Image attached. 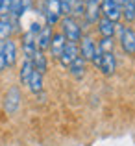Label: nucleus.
Wrapping results in <instances>:
<instances>
[{"label": "nucleus", "instance_id": "22", "mask_svg": "<svg viewBox=\"0 0 135 146\" xmlns=\"http://www.w3.org/2000/svg\"><path fill=\"white\" fill-rule=\"evenodd\" d=\"M113 46H115L113 37H102V41H100V44H98V50L102 54H106V52H113Z\"/></svg>", "mask_w": 135, "mask_h": 146}, {"label": "nucleus", "instance_id": "26", "mask_svg": "<svg viewBox=\"0 0 135 146\" xmlns=\"http://www.w3.org/2000/svg\"><path fill=\"white\" fill-rule=\"evenodd\" d=\"M115 4H118V6H122V4H124V0H113Z\"/></svg>", "mask_w": 135, "mask_h": 146}, {"label": "nucleus", "instance_id": "6", "mask_svg": "<svg viewBox=\"0 0 135 146\" xmlns=\"http://www.w3.org/2000/svg\"><path fill=\"white\" fill-rule=\"evenodd\" d=\"M78 56H80L78 44H76V43H67L65 48H63V52H61V56H59V61H61L63 67H68V65H70Z\"/></svg>", "mask_w": 135, "mask_h": 146}, {"label": "nucleus", "instance_id": "21", "mask_svg": "<svg viewBox=\"0 0 135 146\" xmlns=\"http://www.w3.org/2000/svg\"><path fill=\"white\" fill-rule=\"evenodd\" d=\"M85 13V2L83 0H72V9H70V17H83Z\"/></svg>", "mask_w": 135, "mask_h": 146}, {"label": "nucleus", "instance_id": "5", "mask_svg": "<svg viewBox=\"0 0 135 146\" xmlns=\"http://www.w3.org/2000/svg\"><path fill=\"white\" fill-rule=\"evenodd\" d=\"M61 17L59 0H45V19L46 26H54Z\"/></svg>", "mask_w": 135, "mask_h": 146}, {"label": "nucleus", "instance_id": "1", "mask_svg": "<svg viewBox=\"0 0 135 146\" xmlns=\"http://www.w3.org/2000/svg\"><path fill=\"white\" fill-rule=\"evenodd\" d=\"M61 28H63V37L67 43H78L82 39V28L74 17H65L61 21Z\"/></svg>", "mask_w": 135, "mask_h": 146}, {"label": "nucleus", "instance_id": "12", "mask_svg": "<svg viewBox=\"0 0 135 146\" xmlns=\"http://www.w3.org/2000/svg\"><path fill=\"white\" fill-rule=\"evenodd\" d=\"M100 4H94V2H89L85 4V13H83V19H85L87 24H96L100 21Z\"/></svg>", "mask_w": 135, "mask_h": 146}, {"label": "nucleus", "instance_id": "17", "mask_svg": "<svg viewBox=\"0 0 135 146\" xmlns=\"http://www.w3.org/2000/svg\"><path fill=\"white\" fill-rule=\"evenodd\" d=\"M28 89L32 91L33 94H39L43 93V74L37 70L32 72V76H30V82H28Z\"/></svg>", "mask_w": 135, "mask_h": 146}, {"label": "nucleus", "instance_id": "8", "mask_svg": "<svg viewBox=\"0 0 135 146\" xmlns=\"http://www.w3.org/2000/svg\"><path fill=\"white\" fill-rule=\"evenodd\" d=\"M94 52H96L94 41H92L89 35L82 37V39H80V56H82L85 61H92V57H94Z\"/></svg>", "mask_w": 135, "mask_h": 146}, {"label": "nucleus", "instance_id": "23", "mask_svg": "<svg viewBox=\"0 0 135 146\" xmlns=\"http://www.w3.org/2000/svg\"><path fill=\"white\" fill-rule=\"evenodd\" d=\"M59 7H61V15H65V17H70L72 0H59Z\"/></svg>", "mask_w": 135, "mask_h": 146}, {"label": "nucleus", "instance_id": "15", "mask_svg": "<svg viewBox=\"0 0 135 146\" xmlns=\"http://www.w3.org/2000/svg\"><path fill=\"white\" fill-rule=\"evenodd\" d=\"M68 70H70V74L74 76L76 80L83 78V74H85V59H83L82 56H78L70 65H68Z\"/></svg>", "mask_w": 135, "mask_h": 146}, {"label": "nucleus", "instance_id": "4", "mask_svg": "<svg viewBox=\"0 0 135 146\" xmlns=\"http://www.w3.org/2000/svg\"><path fill=\"white\" fill-rule=\"evenodd\" d=\"M100 13H102V17L109 19V21H113V22H117L118 19L122 17L120 6L115 4L113 0H100Z\"/></svg>", "mask_w": 135, "mask_h": 146}, {"label": "nucleus", "instance_id": "7", "mask_svg": "<svg viewBox=\"0 0 135 146\" xmlns=\"http://www.w3.org/2000/svg\"><path fill=\"white\" fill-rule=\"evenodd\" d=\"M52 26H43L41 32L35 35V44H37V50L45 52V50L50 48V41H52Z\"/></svg>", "mask_w": 135, "mask_h": 146}, {"label": "nucleus", "instance_id": "19", "mask_svg": "<svg viewBox=\"0 0 135 146\" xmlns=\"http://www.w3.org/2000/svg\"><path fill=\"white\" fill-rule=\"evenodd\" d=\"M120 11L126 21L133 22L135 21V0H124V4L120 6Z\"/></svg>", "mask_w": 135, "mask_h": 146}, {"label": "nucleus", "instance_id": "2", "mask_svg": "<svg viewBox=\"0 0 135 146\" xmlns=\"http://www.w3.org/2000/svg\"><path fill=\"white\" fill-rule=\"evenodd\" d=\"M118 26V35H120V46L128 56H135V32L132 28H126L122 24Z\"/></svg>", "mask_w": 135, "mask_h": 146}, {"label": "nucleus", "instance_id": "9", "mask_svg": "<svg viewBox=\"0 0 135 146\" xmlns=\"http://www.w3.org/2000/svg\"><path fill=\"white\" fill-rule=\"evenodd\" d=\"M98 68H100V70H102L106 76H111V74H113L115 68H117V59H115V54H113V52L102 54V59H100Z\"/></svg>", "mask_w": 135, "mask_h": 146}, {"label": "nucleus", "instance_id": "13", "mask_svg": "<svg viewBox=\"0 0 135 146\" xmlns=\"http://www.w3.org/2000/svg\"><path fill=\"white\" fill-rule=\"evenodd\" d=\"M4 57H6L7 67H13L15 61H17V44H15L11 39L4 41Z\"/></svg>", "mask_w": 135, "mask_h": 146}, {"label": "nucleus", "instance_id": "20", "mask_svg": "<svg viewBox=\"0 0 135 146\" xmlns=\"http://www.w3.org/2000/svg\"><path fill=\"white\" fill-rule=\"evenodd\" d=\"M32 72H33L32 59H24V63H22V67H21V82L24 83V85H28V82H30V76H32Z\"/></svg>", "mask_w": 135, "mask_h": 146}, {"label": "nucleus", "instance_id": "24", "mask_svg": "<svg viewBox=\"0 0 135 146\" xmlns=\"http://www.w3.org/2000/svg\"><path fill=\"white\" fill-rule=\"evenodd\" d=\"M11 0H0V17H9Z\"/></svg>", "mask_w": 135, "mask_h": 146}, {"label": "nucleus", "instance_id": "11", "mask_svg": "<svg viewBox=\"0 0 135 146\" xmlns=\"http://www.w3.org/2000/svg\"><path fill=\"white\" fill-rule=\"evenodd\" d=\"M65 44H67V41H65L63 33H54L52 41H50V54H52V57L59 59V56H61V52H63Z\"/></svg>", "mask_w": 135, "mask_h": 146}, {"label": "nucleus", "instance_id": "25", "mask_svg": "<svg viewBox=\"0 0 135 146\" xmlns=\"http://www.w3.org/2000/svg\"><path fill=\"white\" fill-rule=\"evenodd\" d=\"M7 68L6 65V57H4V43H0V72H4Z\"/></svg>", "mask_w": 135, "mask_h": 146}, {"label": "nucleus", "instance_id": "18", "mask_svg": "<svg viewBox=\"0 0 135 146\" xmlns=\"http://www.w3.org/2000/svg\"><path fill=\"white\" fill-rule=\"evenodd\" d=\"M13 22L9 17H0V43H4L6 39H9L11 32H13Z\"/></svg>", "mask_w": 135, "mask_h": 146}, {"label": "nucleus", "instance_id": "10", "mask_svg": "<svg viewBox=\"0 0 135 146\" xmlns=\"http://www.w3.org/2000/svg\"><path fill=\"white\" fill-rule=\"evenodd\" d=\"M22 52H24V57L26 59H32L33 54L37 52V44H35V35L33 33H24L22 37Z\"/></svg>", "mask_w": 135, "mask_h": 146}, {"label": "nucleus", "instance_id": "14", "mask_svg": "<svg viewBox=\"0 0 135 146\" xmlns=\"http://www.w3.org/2000/svg\"><path fill=\"white\" fill-rule=\"evenodd\" d=\"M115 30H117V22L109 21L106 17H100L98 21V32L102 33V37H113Z\"/></svg>", "mask_w": 135, "mask_h": 146}, {"label": "nucleus", "instance_id": "27", "mask_svg": "<svg viewBox=\"0 0 135 146\" xmlns=\"http://www.w3.org/2000/svg\"><path fill=\"white\" fill-rule=\"evenodd\" d=\"M83 2H85V4H89V2H94V4H98L100 0H83Z\"/></svg>", "mask_w": 135, "mask_h": 146}, {"label": "nucleus", "instance_id": "16", "mask_svg": "<svg viewBox=\"0 0 135 146\" xmlns=\"http://www.w3.org/2000/svg\"><path fill=\"white\" fill-rule=\"evenodd\" d=\"M32 65H33V70L41 72V74H45V72H46V68H48V61H46V56L41 52V50H37V52L33 54Z\"/></svg>", "mask_w": 135, "mask_h": 146}, {"label": "nucleus", "instance_id": "3", "mask_svg": "<svg viewBox=\"0 0 135 146\" xmlns=\"http://www.w3.org/2000/svg\"><path fill=\"white\" fill-rule=\"evenodd\" d=\"M21 89H19L17 85H13L9 91L6 93V98H4V109H6L7 115H13L19 111V107H21Z\"/></svg>", "mask_w": 135, "mask_h": 146}]
</instances>
